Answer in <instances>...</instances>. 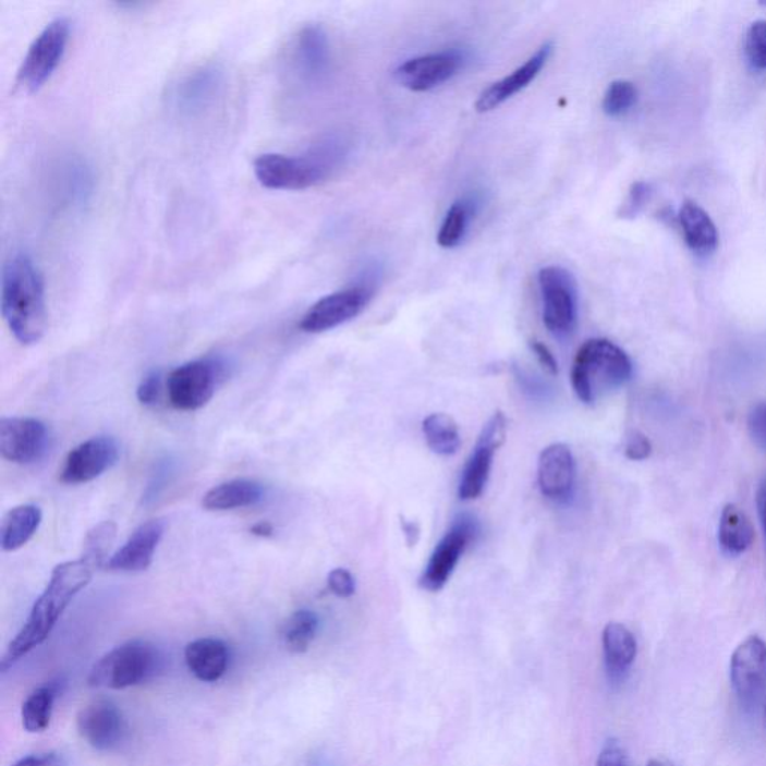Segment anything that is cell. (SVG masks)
Instances as JSON below:
<instances>
[{"mask_svg":"<svg viewBox=\"0 0 766 766\" xmlns=\"http://www.w3.org/2000/svg\"><path fill=\"white\" fill-rule=\"evenodd\" d=\"M95 569L83 559L65 561L54 568L50 583L32 608L29 619L19 635L8 645L5 655L0 660V669L7 672L15 661L22 659L32 649L41 645L50 636L60 617L70 607L72 599L94 576Z\"/></svg>","mask_w":766,"mask_h":766,"instance_id":"obj_1","label":"cell"},{"mask_svg":"<svg viewBox=\"0 0 766 766\" xmlns=\"http://www.w3.org/2000/svg\"><path fill=\"white\" fill-rule=\"evenodd\" d=\"M2 313L12 336L24 346L38 343L46 335V284L27 254L12 256L3 267Z\"/></svg>","mask_w":766,"mask_h":766,"instance_id":"obj_2","label":"cell"},{"mask_svg":"<svg viewBox=\"0 0 766 766\" xmlns=\"http://www.w3.org/2000/svg\"><path fill=\"white\" fill-rule=\"evenodd\" d=\"M633 366L623 349L611 340H587L577 349L572 367V387L580 401L595 404L601 396L624 387Z\"/></svg>","mask_w":766,"mask_h":766,"instance_id":"obj_3","label":"cell"},{"mask_svg":"<svg viewBox=\"0 0 766 766\" xmlns=\"http://www.w3.org/2000/svg\"><path fill=\"white\" fill-rule=\"evenodd\" d=\"M160 668L158 648L147 641H127L100 657L89 673L90 688L122 690L150 680Z\"/></svg>","mask_w":766,"mask_h":766,"instance_id":"obj_4","label":"cell"},{"mask_svg":"<svg viewBox=\"0 0 766 766\" xmlns=\"http://www.w3.org/2000/svg\"><path fill=\"white\" fill-rule=\"evenodd\" d=\"M376 279H378V272L367 270L366 278L361 279L354 287L342 289L316 301L301 318V331L319 335L356 318L375 295Z\"/></svg>","mask_w":766,"mask_h":766,"instance_id":"obj_5","label":"cell"},{"mask_svg":"<svg viewBox=\"0 0 766 766\" xmlns=\"http://www.w3.org/2000/svg\"><path fill=\"white\" fill-rule=\"evenodd\" d=\"M70 36L71 22L66 17L51 20L39 32L19 70L17 82L24 90H39L51 78L66 53Z\"/></svg>","mask_w":766,"mask_h":766,"instance_id":"obj_6","label":"cell"},{"mask_svg":"<svg viewBox=\"0 0 766 766\" xmlns=\"http://www.w3.org/2000/svg\"><path fill=\"white\" fill-rule=\"evenodd\" d=\"M537 283L547 330L556 337L572 335L577 319V291L572 272L559 266L544 267L537 275Z\"/></svg>","mask_w":766,"mask_h":766,"instance_id":"obj_7","label":"cell"},{"mask_svg":"<svg viewBox=\"0 0 766 766\" xmlns=\"http://www.w3.org/2000/svg\"><path fill=\"white\" fill-rule=\"evenodd\" d=\"M222 364L215 360H195L174 368L167 379L172 408L194 412L206 406L222 379Z\"/></svg>","mask_w":766,"mask_h":766,"instance_id":"obj_8","label":"cell"},{"mask_svg":"<svg viewBox=\"0 0 766 766\" xmlns=\"http://www.w3.org/2000/svg\"><path fill=\"white\" fill-rule=\"evenodd\" d=\"M255 178L267 190L304 191L330 178L306 155L303 158L282 154H264L254 160Z\"/></svg>","mask_w":766,"mask_h":766,"instance_id":"obj_9","label":"cell"},{"mask_svg":"<svg viewBox=\"0 0 766 766\" xmlns=\"http://www.w3.org/2000/svg\"><path fill=\"white\" fill-rule=\"evenodd\" d=\"M731 684L741 707L756 709L766 689V643L761 636H749L733 652Z\"/></svg>","mask_w":766,"mask_h":766,"instance_id":"obj_10","label":"cell"},{"mask_svg":"<svg viewBox=\"0 0 766 766\" xmlns=\"http://www.w3.org/2000/svg\"><path fill=\"white\" fill-rule=\"evenodd\" d=\"M508 420L503 412H496L484 425L478 442L469 457L459 485L461 500L478 499L483 495L491 472L493 459L507 439Z\"/></svg>","mask_w":766,"mask_h":766,"instance_id":"obj_11","label":"cell"},{"mask_svg":"<svg viewBox=\"0 0 766 766\" xmlns=\"http://www.w3.org/2000/svg\"><path fill=\"white\" fill-rule=\"evenodd\" d=\"M478 523L471 516L463 515L457 520L433 551L430 560L421 575V587L427 592L442 589L459 564L461 556L466 551L469 544L478 536Z\"/></svg>","mask_w":766,"mask_h":766,"instance_id":"obj_12","label":"cell"},{"mask_svg":"<svg viewBox=\"0 0 766 766\" xmlns=\"http://www.w3.org/2000/svg\"><path fill=\"white\" fill-rule=\"evenodd\" d=\"M466 63V56L459 50L440 51L420 56L401 63L396 70L397 82L406 89L428 92L454 78Z\"/></svg>","mask_w":766,"mask_h":766,"instance_id":"obj_13","label":"cell"},{"mask_svg":"<svg viewBox=\"0 0 766 766\" xmlns=\"http://www.w3.org/2000/svg\"><path fill=\"white\" fill-rule=\"evenodd\" d=\"M119 455V443L112 437H92L66 455L59 479L72 485L92 483L115 466Z\"/></svg>","mask_w":766,"mask_h":766,"instance_id":"obj_14","label":"cell"},{"mask_svg":"<svg viewBox=\"0 0 766 766\" xmlns=\"http://www.w3.org/2000/svg\"><path fill=\"white\" fill-rule=\"evenodd\" d=\"M80 735L99 752H111L123 743L127 726L122 712L111 701L90 702L77 716Z\"/></svg>","mask_w":766,"mask_h":766,"instance_id":"obj_15","label":"cell"},{"mask_svg":"<svg viewBox=\"0 0 766 766\" xmlns=\"http://www.w3.org/2000/svg\"><path fill=\"white\" fill-rule=\"evenodd\" d=\"M47 425L36 418L0 420V454L15 464L35 463L46 454Z\"/></svg>","mask_w":766,"mask_h":766,"instance_id":"obj_16","label":"cell"},{"mask_svg":"<svg viewBox=\"0 0 766 766\" xmlns=\"http://www.w3.org/2000/svg\"><path fill=\"white\" fill-rule=\"evenodd\" d=\"M224 71L216 63H207L184 75L171 92L172 106L182 114L194 115L215 102L223 89Z\"/></svg>","mask_w":766,"mask_h":766,"instance_id":"obj_17","label":"cell"},{"mask_svg":"<svg viewBox=\"0 0 766 766\" xmlns=\"http://www.w3.org/2000/svg\"><path fill=\"white\" fill-rule=\"evenodd\" d=\"M576 478V463L571 448L552 443L540 452L537 461V484L548 499L563 501L572 495Z\"/></svg>","mask_w":766,"mask_h":766,"instance_id":"obj_18","label":"cell"},{"mask_svg":"<svg viewBox=\"0 0 766 766\" xmlns=\"http://www.w3.org/2000/svg\"><path fill=\"white\" fill-rule=\"evenodd\" d=\"M166 533L163 520H150L138 528L107 561L106 568L111 572H143L150 568L156 549Z\"/></svg>","mask_w":766,"mask_h":766,"instance_id":"obj_19","label":"cell"},{"mask_svg":"<svg viewBox=\"0 0 766 766\" xmlns=\"http://www.w3.org/2000/svg\"><path fill=\"white\" fill-rule=\"evenodd\" d=\"M552 50H555L552 42L544 44L527 62L516 68L512 74L499 80V82L493 83L491 86L487 87V89L479 95L478 100H476V111L489 112L496 110L501 104L511 99L513 95L519 94V92L525 89L528 84L535 82L537 75L540 74V71L544 70L549 58H551Z\"/></svg>","mask_w":766,"mask_h":766,"instance_id":"obj_20","label":"cell"},{"mask_svg":"<svg viewBox=\"0 0 766 766\" xmlns=\"http://www.w3.org/2000/svg\"><path fill=\"white\" fill-rule=\"evenodd\" d=\"M296 74L307 82H318L330 70L331 50L327 32L318 24H308L296 35L292 47Z\"/></svg>","mask_w":766,"mask_h":766,"instance_id":"obj_21","label":"cell"},{"mask_svg":"<svg viewBox=\"0 0 766 766\" xmlns=\"http://www.w3.org/2000/svg\"><path fill=\"white\" fill-rule=\"evenodd\" d=\"M184 661L199 681L216 683L228 671L230 648L218 637H199L186 645Z\"/></svg>","mask_w":766,"mask_h":766,"instance_id":"obj_22","label":"cell"},{"mask_svg":"<svg viewBox=\"0 0 766 766\" xmlns=\"http://www.w3.org/2000/svg\"><path fill=\"white\" fill-rule=\"evenodd\" d=\"M678 223L683 231L685 243L697 255H709L719 244V232L707 211L693 203L684 200L678 212Z\"/></svg>","mask_w":766,"mask_h":766,"instance_id":"obj_23","label":"cell"},{"mask_svg":"<svg viewBox=\"0 0 766 766\" xmlns=\"http://www.w3.org/2000/svg\"><path fill=\"white\" fill-rule=\"evenodd\" d=\"M266 496L263 485L251 479H232L208 489L203 497V507L207 511H231L254 507Z\"/></svg>","mask_w":766,"mask_h":766,"instance_id":"obj_24","label":"cell"},{"mask_svg":"<svg viewBox=\"0 0 766 766\" xmlns=\"http://www.w3.org/2000/svg\"><path fill=\"white\" fill-rule=\"evenodd\" d=\"M42 523L41 509L35 504H20L3 516L0 525V545L3 551H17L24 547Z\"/></svg>","mask_w":766,"mask_h":766,"instance_id":"obj_25","label":"cell"},{"mask_svg":"<svg viewBox=\"0 0 766 766\" xmlns=\"http://www.w3.org/2000/svg\"><path fill=\"white\" fill-rule=\"evenodd\" d=\"M605 665L612 677L628 673L636 659L637 644L633 633L621 623H609L601 633Z\"/></svg>","mask_w":766,"mask_h":766,"instance_id":"obj_26","label":"cell"},{"mask_svg":"<svg viewBox=\"0 0 766 766\" xmlns=\"http://www.w3.org/2000/svg\"><path fill=\"white\" fill-rule=\"evenodd\" d=\"M755 540V528L747 513L737 504H726L719 524V544L729 556H741Z\"/></svg>","mask_w":766,"mask_h":766,"instance_id":"obj_27","label":"cell"},{"mask_svg":"<svg viewBox=\"0 0 766 766\" xmlns=\"http://www.w3.org/2000/svg\"><path fill=\"white\" fill-rule=\"evenodd\" d=\"M423 431L428 448L435 454L452 455L459 451L461 437L459 425L447 413H431L423 423Z\"/></svg>","mask_w":766,"mask_h":766,"instance_id":"obj_28","label":"cell"},{"mask_svg":"<svg viewBox=\"0 0 766 766\" xmlns=\"http://www.w3.org/2000/svg\"><path fill=\"white\" fill-rule=\"evenodd\" d=\"M319 631L318 613L311 609H299L283 624L284 647L295 655L306 653Z\"/></svg>","mask_w":766,"mask_h":766,"instance_id":"obj_29","label":"cell"},{"mask_svg":"<svg viewBox=\"0 0 766 766\" xmlns=\"http://www.w3.org/2000/svg\"><path fill=\"white\" fill-rule=\"evenodd\" d=\"M54 700L56 689L53 685H44V688L36 689L26 697L22 707V720L23 728L27 732L46 731L48 726H50Z\"/></svg>","mask_w":766,"mask_h":766,"instance_id":"obj_30","label":"cell"},{"mask_svg":"<svg viewBox=\"0 0 766 766\" xmlns=\"http://www.w3.org/2000/svg\"><path fill=\"white\" fill-rule=\"evenodd\" d=\"M475 204L469 199L455 200L445 216L437 234V244L443 248H454L460 246L467 234L469 223H471Z\"/></svg>","mask_w":766,"mask_h":766,"instance_id":"obj_31","label":"cell"},{"mask_svg":"<svg viewBox=\"0 0 766 766\" xmlns=\"http://www.w3.org/2000/svg\"><path fill=\"white\" fill-rule=\"evenodd\" d=\"M115 535H118V525L112 521H102L95 525L84 539L82 559L94 569L107 564L106 560L114 544Z\"/></svg>","mask_w":766,"mask_h":766,"instance_id":"obj_32","label":"cell"},{"mask_svg":"<svg viewBox=\"0 0 766 766\" xmlns=\"http://www.w3.org/2000/svg\"><path fill=\"white\" fill-rule=\"evenodd\" d=\"M637 99L636 87L628 80H616L605 92L601 108L609 118H620L632 110Z\"/></svg>","mask_w":766,"mask_h":766,"instance_id":"obj_33","label":"cell"},{"mask_svg":"<svg viewBox=\"0 0 766 766\" xmlns=\"http://www.w3.org/2000/svg\"><path fill=\"white\" fill-rule=\"evenodd\" d=\"M745 53L757 70L766 71V22L757 20L745 35Z\"/></svg>","mask_w":766,"mask_h":766,"instance_id":"obj_34","label":"cell"},{"mask_svg":"<svg viewBox=\"0 0 766 766\" xmlns=\"http://www.w3.org/2000/svg\"><path fill=\"white\" fill-rule=\"evenodd\" d=\"M652 195V186L645 182H635L632 184L631 190H629L628 198H625L623 206L619 210L620 218L633 219L643 210L645 204Z\"/></svg>","mask_w":766,"mask_h":766,"instance_id":"obj_35","label":"cell"},{"mask_svg":"<svg viewBox=\"0 0 766 766\" xmlns=\"http://www.w3.org/2000/svg\"><path fill=\"white\" fill-rule=\"evenodd\" d=\"M162 372H148L136 388V399L143 406H156L162 396Z\"/></svg>","mask_w":766,"mask_h":766,"instance_id":"obj_36","label":"cell"},{"mask_svg":"<svg viewBox=\"0 0 766 766\" xmlns=\"http://www.w3.org/2000/svg\"><path fill=\"white\" fill-rule=\"evenodd\" d=\"M747 427L753 443L762 451H766V401L757 404L750 412Z\"/></svg>","mask_w":766,"mask_h":766,"instance_id":"obj_37","label":"cell"},{"mask_svg":"<svg viewBox=\"0 0 766 766\" xmlns=\"http://www.w3.org/2000/svg\"><path fill=\"white\" fill-rule=\"evenodd\" d=\"M653 452V445L647 436L641 431H632L625 440L624 455L632 461H644L649 459Z\"/></svg>","mask_w":766,"mask_h":766,"instance_id":"obj_38","label":"cell"},{"mask_svg":"<svg viewBox=\"0 0 766 766\" xmlns=\"http://www.w3.org/2000/svg\"><path fill=\"white\" fill-rule=\"evenodd\" d=\"M328 588L339 597H351L355 593V580L352 573L343 568L332 569L328 573Z\"/></svg>","mask_w":766,"mask_h":766,"instance_id":"obj_39","label":"cell"},{"mask_svg":"<svg viewBox=\"0 0 766 766\" xmlns=\"http://www.w3.org/2000/svg\"><path fill=\"white\" fill-rule=\"evenodd\" d=\"M597 766H629L628 757H625L624 749L621 747L620 741L611 738L605 743L599 757H597Z\"/></svg>","mask_w":766,"mask_h":766,"instance_id":"obj_40","label":"cell"},{"mask_svg":"<svg viewBox=\"0 0 766 766\" xmlns=\"http://www.w3.org/2000/svg\"><path fill=\"white\" fill-rule=\"evenodd\" d=\"M531 349L545 372L549 373L551 376L559 375V363H557L555 355L551 354V351H549L544 343L533 340V342H531Z\"/></svg>","mask_w":766,"mask_h":766,"instance_id":"obj_41","label":"cell"},{"mask_svg":"<svg viewBox=\"0 0 766 766\" xmlns=\"http://www.w3.org/2000/svg\"><path fill=\"white\" fill-rule=\"evenodd\" d=\"M56 757L53 755L48 756H27L23 757L19 762H15L12 766H54Z\"/></svg>","mask_w":766,"mask_h":766,"instance_id":"obj_42","label":"cell"},{"mask_svg":"<svg viewBox=\"0 0 766 766\" xmlns=\"http://www.w3.org/2000/svg\"><path fill=\"white\" fill-rule=\"evenodd\" d=\"M756 504L757 513H759V520L762 528H764V535L766 539V481L764 484L761 485V488L757 489Z\"/></svg>","mask_w":766,"mask_h":766,"instance_id":"obj_43","label":"cell"},{"mask_svg":"<svg viewBox=\"0 0 766 766\" xmlns=\"http://www.w3.org/2000/svg\"><path fill=\"white\" fill-rule=\"evenodd\" d=\"M251 533L258 537H271L275 535V527L268 521H259V523L252 525Z\"/></svg>","mask_w":766,"mask_h":766,"instance_id":"obj_44","label":"cell"},{"mask_svg":"<svg viewBox=\"0 0 766 766\" xmlns=\"http://www.w3.org/2000/svg\"><path fill=\"white\" fill-rule=\"evenodd\" d=\"M403 532L406 535L409 545H415L420 536L418 524L412 523V521H403Z\"/></svg>","mask_w":766,"mask_h":766,"instance_id":"obj_45","label":"cell"},{"mask_svg":"<svg viewBox=\"0 0 766 766\" xmlns=\"http://www.w3.org/2000/svg\"><path fill=\"white\" fill-rule=\"evenodd\" d=\"M647 766H676L669 761L665 759H652L648 762Z\"/></svg>","mask_w":766,"mask_h":766,"instance_id":"obj_46","label":"cell"},{"mask_svg":"<svg viewBox=\"0 0 766 766\" xmlns=\"http://www.w3.org/2000/svg\"><path fill=\"white\" fill-rule=\"evenodd\" d=\"M765 726H766V704H765Z\"/></svg>","mask_w":766,"mask_h":766,"instance_id":"obj_47","label":"cell"}]
</instances>
